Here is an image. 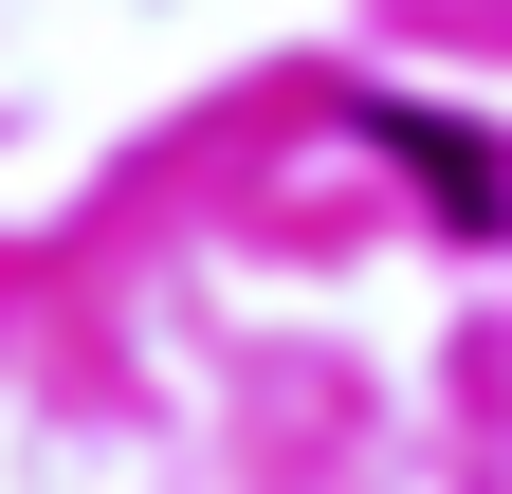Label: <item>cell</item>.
Masks as SVG:
<instances>
[{
  "mask_svg": "<svg viewBox=\"0 0 512 494\" xmlns=\"http://www.w3.org/2000/svg\"><path fill=\"white\" fill-rule=\"evenodd\" d=\"M403 147H421V183H439V220H512V183H494L476 129H403Z\"/></svg>",
  "mask_w": 512,
  "mask_h": 494,
  "instance_id": "6da1fadb",
  "label": "cell"
}]
</instances>
